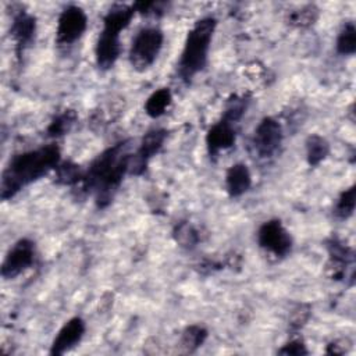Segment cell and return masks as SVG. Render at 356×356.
I'll return each mask as SVG.
<instances>
[{
  "mask_svg": "<svg viewBox=\"0 0 356 356\" xmlns=\"http://www.w3.org/2000/svg\"><path fill=\"white\" fill-rule=\"evenodd\" d=\"M58 161L60 150L54 145L15 154L1 177V199L14 197L22 188L56 168Z\"/></svg>",
  "mask_w": 356,
  "mask_h": 356,
  "instance_id": "obj_1",
  "label": "cell"
},
{
  "mask_svg": "<svg viewBox=\"0 0 356 356\" xmlns=\"http://www.w3.org/2000/svg\"><path fill=\"white\" fill-rule=\"evenodd\" d=\"M129 157L127 145L117 143L99 154L89 165L83 175V182L88 188L96 191L100 206L104 200L108 202L113 192L118 188L124 174L128 171Z\"/></svg>",
  "mask_w": 356,
  "mask_h": 356,
  "instance_id": "obj_2",
  "label": "cell"
},
{
  "mask_svg": "<svg viewBox=\"0 0 356 356\" xmlns=\"http://www.w3.org/2000/svg\"><path fill=\"white\" fill-rule=\"evenodd\" d=\"M214 29L216 19L211 17H206L199 19L188 32L178 65L179 75L185 81H191L197 72L204 68Z\"/></svg>",
  "mask_w": 356,
  "mask_h": 356,
  "instance_id": "obj_3",
  "label": "cell"
},
{
  "mask_svg": "<svg viewBox=\"0 0 356 356\" xmlns=\"http://www.w3.org/2000/svg\"><path fill=\"white\" fill-rule=\"evenodd\" d=\"M163 32L159 28H143L132 40L129 63L138 71L147 70L159 57L163 47Z\"/></svg>",
  "mask_w": 356,
  "mask_h": 356,
  "instance_id": "obj_4",
  "label": "cell"
},
{
  "mask_svg": "<svg viewBox=\"0 0 356 356\" xmlns=\"http://www.w3.org/2000/svg\"><path fill=\"white\" fill-rule=\"evenodd\" d=\"M259 245L277 257L286 256L292 249V239L289 232L278 220L266 221L257 232Z\"/></svg>",
  "mask_w": 356,
  "mask_h": 356,
  "instance_id": "obj_5",
  "label": "cell"
},
{
  "mask_svg": "<svg viewBox=\"0 0 356 356\" xmlns=\"http://www.w3.org/2000/svg\"><path fill=\"white\" fill-rule=\"evenodd\" d=\"M35 260V245L32 241L24 238L17 241L13 248L7 252L3 266L1 275L6 280H13L32 266Z\"/></svg>",
  "mask_w": 356,
  "mask_h": 356,
  "instance_id": "obj_6",
  "label": "cell"
},
{
  "mask_svg": "<svg viewBox=\"0 0 356 356\" xmlns=\"http://www.w3.org/2000/svg\"><path fill=\"white\" fill-rule=\"evenodd\" d=\"M282 142V128L278 121L271 117L263 118L254 129L252 145L259 157H271Z\"/></svg>",
  "mask_w": 356,
  "mask_h": 356,
  "instance_id": "obj_7",
  "label": "cell"
},
{
  "mask_svg": "<svg viewBox=\"0 0 356 356\" xmlns=\"http://www.w3.org/2000/svg\"><path fill=\"white\" fill-rule=\"evenodd\" d=\"M86 25H88V18L82 8L76 6L67 7L58 18L57 31H56L57 42L60 44L74 43L82 36V33L86 29Z\"/></svg>",
  "mask_w": 356,
  "mask_h": 356,
  "instance_id": "obj_8",
  "label": "cell"
},
{
  "mask_svg": "<svg viewBox=\"0 0 356 356\" xmlns=\"http://www.w3.org/2000/svg\"><path fill=\"white\" fill-rule=\"evenodd\" d=\"M165 136L167 134L164 129H152L146 132L145 136L142 138L138 152L129 157L128 171L135 175L142 174L146 168L147 160L161 149L165 140Z\"/></svg>",
  "mask_w": 356,
  "mask_h": 356,
  "instance_id": "obj_9",
  "label": "cell"
},
{
  "mask_svg": "<svg viewBox=\"0 0 356 356\" xmlns=\"http://www.w3.org/2000/svg\"><path fill=\"white\" fill-rule=\"evenodd\" d=\"M85 334V323L79 317L68 320L57 332L51 348L50 355H64L76 346Z\"/></svg>",
  "mask_w": 356,
  "mask_h": 356,
  "instance_id": "obj_10",
  "label": "cell"
},
{
  "mask_svg": "<svg viewBox=\"0 0 356 356\" xmlns=\"http://www.w3.org/2000/svg\"><path fill=\"white\" fill-rule=\"evenodd\" d=\"M120 33L103 29L95 49L97 67L102 70L111 68L120 56Z\"/></svg>",
  "mask_w": 356,
  "mask_h": 356,
  "instance_id": "obj_11",
  "label": "cell"
},
{
  "mask_svg": "<svg viewBox=\"0 0 356 356\" xmlns=\"http://www.w3.org/2000/svg\"><path fill=\"white\" fill-rule=\"evenodd\" d=\"M36 32V21L35 18L25 13L19 11L11 24V36L17 46V53L22 54L24 50L32 43Z\"/></svg>",
  "mask_w": 356,
  "mask_h": 356,
  "instance_id": "obj_12",
  "label": "cell"
},
{
  "mask_svg": "<svg viewBox=\"0 0 356 356\" xmlns=\"http://www.w3.org/2000/svg\"><path fill=\"white\" fill-rule=\"evenodd\" d=\"M235 129L232 124L221 120L220 122L214 124L206 136V143L210 154H217L221 150L231 147L235 143Z\"/></svg>",
  "mask_w": 356,
  "mask_h": 356,
  "instance_id": "obj_13",
  "label": "cell"
},
{
  "mask_svg": "<svg viewBox=\"0 0 356 356\" xmlns=\"http://www.w3.org/2000/svg\"><path fill=\"white\" fill-rule=\"evenodd\" d=\"M252 184V177L248 167L242 163H236L231 165L225 175V186L227 192L232 197H238L243 195Z\"/></svg>",
  "mask_w": 356,
  "mask_h": 356,
  "instance_id": "obj_14",
  "label": "cell"
},
{
  "mask_svg": "<svg viewBox=\"0 0 356 356\" xmlns=\"http://www.w3.org/2000/svg\"><path fill=\"white\" fill-rule=\"evenodd\" d=\"M134 14H135L134 7H129L125 4H117L107 11L103 19V29L120 33L122 29H125L129 25Z\"/></svg>",
  "mask_w": 356,
  "mask_h": 356,
  "instance_id": "obj_15",
  "label": "cell"
},
{
  "mask_svg": "<svg viewBox=\"0 0 356 356\" xmlns=\"http://www.w3.org/2000/svg\"><path fill=\"white\" fill-rule=\"evenodd\" d=\"M171 92L170 89L167 88H161V89H157L156 92H153L146 103H145V111L149 117H160L161 114H164V111L167 110V107L170 106L171 103Z\"/></svg>",
  "mask_w": 356,
  "mask_h": 356,
  "instance_id": "obj_16",
  "label": "cell"
},
{
  "mask_svg": "<svg viewBox=\"0 0 356 356\" xmlns=\"http://www.w3.org/2000/svg\"><path fill=\"white\" fill-rule=\"evenodd\" d=\"M328 143L324 138L318 135H312L309 136L306 142V156H307V163L310 165H317L320 164L328 154Z\"/></svg>",
  "mask_w": 356,
  "mask_h": 356,
  "instance_id": "obj_17",
  "label": "cell"
},
{
  "mask_svg": "<svg viewBox=\"0 0 356 356\" xmlns=\"http://www.w3.org/2000/svg\"><path fill=\"white\" fill-rule=\"evenodd\" d=\"M356 50V29L352 22L346 24L338 35L337 51L343 56L353 54Z\"/></svg>",
  "mask_w": 356,
  "mask_h": 356,
  "instance_id": "obj_18",
  "label": "cell"
},
{
  "mask_svg": "<svg viewBox=\"0 0 356 356\" xmlns=\"http://www.w3.org/2000/svg\"><path fill=\"white\" fill-rule=\"evenodd\" d=\"M174 238L177 241V243L182 248H186V249H191L193 248L197 241H199V236H197V231L186 221H182L179 224L175 225L174 228Z\"/></svg>",
  "mask_w": 356,
  "mask_h": 356,
  "instance_id": "obj_19",
  "label": "cell"
},
{
  "mask_svg": "<svg viewBox=\"0 0 356 356\" xmlns=\"http://www.w3.org/2000/svg\"><path fill=\"white\" fill-rule=\"evenodd\" d=\"M206 337H207V331L203 327H200V325H191V327H186L185 331L182 332L181 343L185 348V350L192 352L196 348L202 346V343L204 342Z\"/></svg>",
  "mask_w": 356,
  "mask_h": 356,
  "instance_id": "obj_20",
  "label": "cell"
},
{
  "mask_svg": "<svg viewBox=\"0 0 356 356\" xmlns=\"http://www.w3.org/2000/svg\"><path fill=\"white\" fill-rule=\"evenodd\" d=\"M355 210V186L348 188L341 193V196L337 200L334 213L338 218H348L353 214Z\"/></svg>",
  "mask_w": 356,
  "mask_h": 356,
  "instance_id": "obj_21",
  "label": "cell"
},
{
  "mask_svg": "<svg viewBox=\"0 0 356 356\" xmlns=\"http://www.w3.org/2000/svg\"><path fill=\"white\" fill-rule=\"evenodd\" d=\"M74 121H75V114L72 111H64L63 114H60L58 117H56L51 121V124L47 128V132L51 136L64 135L65 132L70 131V128L72 127Z\"/></svg>",
  "mask_w": 356,
  "mask_h": 356,
  "instance_id": "obj_22",
  "label": "cell"
},
{
  "mask_svg": "<svg viewBox=\"0 0 356 356\" xmlns=\"http://www.w3.org/2000/svg\"><path fill=\"white\" fill-rule=\"evenodd\" d=\"M57 181L64 185H71L75 184L81 179H83V175L81 174L79 168L76 164L72 163H63L57 165Z\"/></svg>",
  "mask_w": 356,
  "mask_h": 356,
  "instance_id": "obj_23",
  "label": "cell"
},
{
  "mask_svg": "<svg viewBox=\"0 0 356 356\" xmlns=\"http://www.w3.org/2000/svg\"><path fill=\"white\" fill-rule=\"evenodd\" d=\"M245 110H246V102H245V99H242V97H234L232 100L228 102L227 108H225V111H224L222 120L227 121V122H229V124H232V122L238 121V120L242 117V114L245 113Z\"/></svg>",
  "mask_w": 356,
  "mask_h": 356,
  "instance_id": "obj_24",
  "label": "cell"
},
{
  "mask_svg": "<svg viewBox=\"0 0 356 356\" xmlns=\"http://www.w3.org/2000/svg\"><path fill=\"white\" fill-rule=\"evenodd\" d=\"M280 355H295V356H300V355H307V349L303 345V342L300 341H291L288 343H285L280 350Z\"/></svg>",
  "mask_w": 356,
  "mask_h": 356,
  "instance_id": "obj_25",
  "label": "cell"
},
{
  "mask_svg": "<svg viewBox=\"0 0 356 356\" xmlns=\"http://www.w3.org/2000/svg\"><path fill=\"white\" fill-rule=\"evenodd\" d=\"M313 11L310 8L307 10H300V11H296L291 19H292V24L298 25V26H303V25H309L312 21H313Z\"/></svg>",
  "mask_w": 356,
  "mask_h": 356,
  "instance_id": "obj_26",
  "label": "cell"
}]
</instances>
